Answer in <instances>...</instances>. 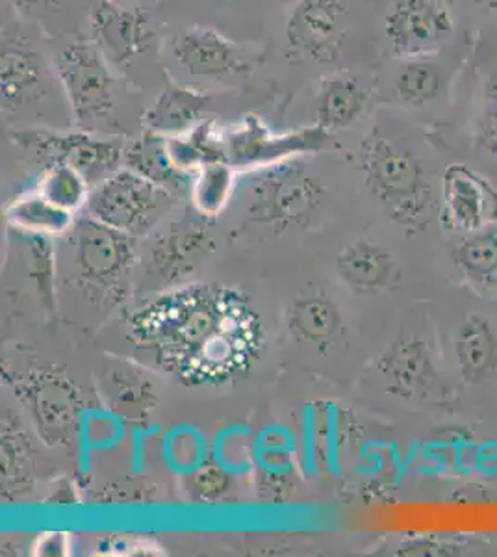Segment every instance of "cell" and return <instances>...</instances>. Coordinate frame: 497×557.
Wrapping results in <instances>:
<instances>
[{"label": "cell", "instance_id": "cell-1", "mask_svg": "<svg viewBox=\"0 0 497 557\" xmlns=\"http://www.w3.org/2000/svg\"><path fill=\"white\" fill-rule=\"evenodd\" d=\"M134 333L176 374L199 383L231 380L260 348L259 320L246 301L214 288L158 299L136 317Z\"/></svg>", "mask_w": 497, "mask_h": 557}, {"label": "cell", "instance_id": "cell-2", "mask_svg": "<svg viewBox=\"0 0 497 557\" xmlns=\"http://www.w3.org/2000/svg\"><path fill=\"white\" fill-rule=\"evenodd\" d=\"M359 159L365 183L394 218L414 227L425 223L431 210V190L422 162L415 159L414 152L386 134L373 131L360 144Z\"/></svg>", "mask_w": 497, "mask_h": 557}, {"label": "cell", "instance_id": "cell-3", "mask_svg": "<svg viewBox=\"0 0 497 557\" xmlns=\"http://www.w3.org/2000/svg\"><path fill=\"white\" fill-rule=\"evenodd\" d=\"M54 71L73 117L99 121L115 107V78L110 62L89 39L73 41L58 52Z\"/></svg>", "mask_w": 497, "mask_h": 557}, {"label": "cell", "instance_id": "cell-4", "mask_svg": "<svg viewBox=\"0 0 497 557\" xmlns=\"http://www.w3.org/2000/svg\"><path fill=\"white\" fill-rule=\"evenodd\" d=\"M171 54L188 75L227 83L249 78L259 67V54L236 44L212 26H189L171 41Z\"/></svg>", "mask_w": 497, "mask_h": 557}, {"label": "cell", "instance_id": "cell-5", "mask_svg": "<svg viewBox=\"0 0 497 557\" xmlns=\"http://www.w3.org/2000/svg\"><path fill=\"white\" fill-rule=\"evenodd\" d=\"M349 23L347 0H296L284 23V39L296 57L333 64L346 45Z\"/></svg>", "mask_w": 497, "mask_h": 557}, {"label": "cell", "instance_id": "cell-6", "mask_svg": "<svg viewBox=\"0 0 497 557\" xmlns=\"http://www.w3.org/2000/svg\"><path fill=\"white\" fill-rule=\"evenodd\" d=\"M383 28L394 57L427 58L455 33L453 10L444 0H396L384 15Z\"/></svg>", "mask_w": 497, "mask_h": 557}, {"label": "cell", "instance_id": "cell-7", "mask_svg": "<svg viewBox=\"0 0 497 557\" xmlns=\"http://www.w3.org/2000/svg\"><path fill=\"white\" fill-rule=\"evenodd\" d=\"M89 41L110 64H131L151 47L154 25L144 8L123 7L117 0H95L88 15Z\"/></svg>", "mask_w": 497, "mask_h": 557}, {"label": "cell", "instance_id": "cell-8", "mask_svg": "<svg viewBox=\"0 0 497 557\" xmlns=\"http://www.w3.org/2000/svg\"><path fill=\"white\" fill-rule=\"evenodd\" d=\"M49 71L38 47L15 26H2L0 38V86L7 114L34 107L47 96Z\"/></svg>", "mask_w": 497, "mask_h": 557}, {"label": "cell", "instance_id": "cell-9", "mask_svg": "<svg viewBox=\"0 0 497 557\" xmlns=\"http://www.w3.org/2000/svg\"><path fill=\"white\" fill-rule=\"evenodd\" d=\"M442 212L449 227L479 235L497 223V190L470 165H447L442 177Z\"/></svg>", "mask_w": 497, "mask_h": 557}, {"label": "cell", "instance_id": "cell-10", "mask_svg": "<svg viewBox=\"0 0 497 557\" xmlns=\"http://www.w3.org/2000/svg\"><path fill=\"white\" fill-rule=\"evenodd\" d=\"M372 101V91L359 76L336 71L323 76L315 94L318 127L325 131L347 128L365 114Z\"/></svg>", "mask_w": 497, "mask_h": 557}, {"label": "cell", "instance_id": "cell-11", "mask_svg": "<svg viewBox=\"0 0 497 557\" xmlns=\"http://www.w3.org/2000/svg\"><path fill=\"white\" fill-rule=\"evenodd\" d=\"M212 96L201 89L171 83L165 86L144 115L147 131L158 134H183L199 125Z\"/></svg>", "mask_w": 497, "mask_h": 557}, {"label": "cell", "instance_id": "cell-12", "mask_svg": "<svg viewBox=\"0 0 497 557\" xmlns=\"http://www.w3.org/2000/svg\"><path fill=\"white\" fill-rule=\"evenodd\" d=\"M460 375L470 385L485 383L497 370V335L481 314H468L457 335Z\"/></svg>", "mask_w": 497, "mask_h": 557}, {"label": "cell", "instance_id": "cell-13", "mask_svg": "<svg viewBox=\"0 0 497 557\" xmlns=\"http://www.w3.org/2000/svg\"><path fill=\"white\" fill-rule=\"evenodd\" d=\"M39 152L51 154L60 164L73 168L110 165L117 160V149L108 141L94 138L88 134L21 133Z\"/></svg>", "mask_w": 497, "mask_h": 557}, {"label": "cell", "instance_id": "cell-14", "mask_svg": "<svg viewBox=\"0 0 497 557\" xmlns=\"http://www.w3.org/2000/svg\"><path fill=\"white\" fill-rule=\"evenodd\" d=\"M396 88L405 107L414 110L428 107L440 96V67L425 58L405 60L403 67L397 73Z\"/></svg>", "mask_w": 497, "mask_h": 557}, {"label": "cell", "instance_id": "cell-15", "mask_svg": "<svg viewBox=\"0 0 497 557\" xmlns=\"http://www.w3.org/2000/svg\"><path fill=\"white\" fill-rule=\"evenodd\" d=\"M397 357L399 368H407V372H399L407 391L418 394L431 393L436 385V370L427 349L423 348L422 344L412 343L401 349Z\"/></svg>", "mask_w": 497, "mask_h": 557}, {"label": "cell", "instance_id": "cell-16", "mask_svg": "<svg viewBox=\"0 0 497 557\" xmlns=\"http://www.w3.org/2000/svg\"><path fill=\"white\" fill-rule=\"evenodd\" d=\"M84 194H86V186H84L83 177L78 175V170L73 165L58 162L45 177L44 197L60 209L80 203Z\"/></svg>", "mask_w": 497, "mask_h": 557}, {"label": "cell", "instance_id": "cell-17", "mask_svg": "<svg viewBox=\"0 0 497 557\" xmlns=\"http://www.w3.org/2000/svg\"><path fill=\"white\" fill-rule=\"evenodd\" d=\"M459 262L462 270L475 277H490L496 283L497 273V238L492 236H473L460 246Z\"/></svg>", "mask_w": 497, "mask_h": 557}, {"label": "cell", "instance_id": "cell-18", "mask_svg": "<svg viewBox=\"0 0 497 557\" xmlns=\"http://www.w3.org/2000/svg\"><path fill=\"white\" fill-rule=\"evenodd\" d=\"M228 186H231V172L227 168L221 164H210L199 178L197 194L207 207H215L227 197Z\"/></svg>", "mask_w": 497, "mask_h": 557}, {"label": "cell", "instance_id": "cell-19", "mask_svg": "<svg viewBox=\"0 0 497 557\" xmlns=\"http://www.w3.org/2000/svg\"><path fill=\"white\" fill-rule=\"evenodd\" d=\"M486 136L497 144V78H492L485 89Z\"/></svg>", "mask_w": 497, "mask_h": 557}, {"label": "cell", "instance_id": "cell-20", "mask_svg": "<svg viewBox=\"0 0 497 557\" xmlns=\"http://www.w3.org/2000/svg\"><path fill=\"white\" fill-rule=\"evenodd\" d=\"M13 4L17 7V10H32V8L49 7V2L52 0H12Z\"/></svg>", "mask_w": 497, "mask_h": 557}, {"label": "cell", "instance_id": "cell-21", "mask_svg": "<svg viewBox=\"0 0 497 557\" xmlns=\"http://www.w3.org/2000/svg\"><path fill=\"white\" fill-rule=\"evenodd\" d=\"M475 7L485 8L488 12H497V0H468Z\"/></svg>", "mask_w": 497, "mask_h": 557}, {"label": "cell", "instance_id": "cell-22", "mask_svg": "<svg viewBox=\"0 0 497 557\" xmlns=\"http://www.w3.org/2000/svg\"><path fill=\"white\" fill-rule=\"evenodd\" d=\"M496 283H497V273H496Z\"/></svg>", "mask_w": 497, "mask_h": 557}]
</instances>
